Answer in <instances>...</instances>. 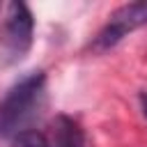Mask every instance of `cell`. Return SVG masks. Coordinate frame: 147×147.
Returning a JSON list of instances; mask_svg holds the SVG:
<instances>
[{"instance_id":"2","label":"cell","mask_w":147,"mask_h":147,"mask_svg":"<svg viewBox=\"0 0 147 147\" xmlns=\"http://www.w3.org/2000/svg\"><path fill=\"white\" fill-rule=\"evenodd\" d=\"M32 11L25 2H11L7 7L2 34H0V48H2V62L14 64L18 62L32 46Z\"/></svg>"},{"instance_id":"3","label":"cell","mask_w":147,"mask_h":147,"mask_svg":"<svg viewBox=\"0 0 147 147\" xmlns=\"http://www.w3.org/2000/svg\"><path fill=\"white\" fill-rule=\"evenodd\" d=\"M142 25H147V0L126 2V5L117 7V9L108 16L106 25H103V28L99 30V34L92 39L90 48H92L94 53H106V51H110L113 46H117L129 32H133V30H138V28H142Z\"/></svg>"},{"instance_id":"4","label":"cell","mask_w":147,"mask_h":147,"mask_svg":"<svg viewBox=\"0 0 147 147\" xmlns=\"http://www.w3.org/2000/svg\"><path fill=\"white\" fill-rule=\"evenodd\" d=\"M48 147H85L83 129L67 115H57L53 119L51 129V142Z\"/></svg>"},{"instance_id":"6","label":"cell","mask_w":147,"mask_h":147,"mask_svg":"<svg viewBox=\"0 0 147 147\" xmlns=\"http://www.w3.org/2000/svg\"><path fill=\"white\" fill-rule=\"evenodd\" d=\"M140 106H142V115L147 117V90L140 92Z\"/></svg>"},{"instance_id":"1","label":"cell","mask_w":147,"mask_h":147,"mask_svg":"<svg viewBox=\"0 0 147 147\" xmlns=\"http://www.w3.org/2000/svg\"><path fill=\"white\" fill-rule=\"evenodd\" d=\"M44 87H46V76L44 71H32L25 78H21L5 99L0 101V136H18L25 129L34 115L39 113L44 103Z\"/></svg>"},{"instance_id":"5","label":"cell","mask_w":147,"mask_h":147,"mask_svg":"<svg viewBox=\"0 0 147 147\" xmlns=\"http://www.w3.org/2000/svg\"><path fill=\"white\" fill-rule=\"evenodd\" d=\"M11 147H48V140L39 131H23L11 140Z\"/></svg>"}]
</instances>
